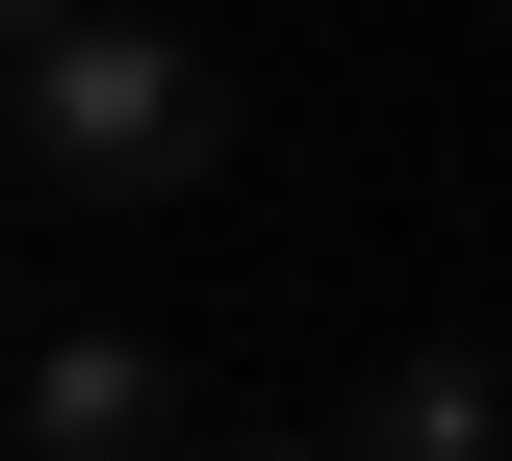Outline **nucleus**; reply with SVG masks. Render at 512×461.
<instances>
[{
	"label": "nucleus",
	"instance_id": "obj_1",
	"mask_svg": "<svg viewBox=\"0 0 512 461\" xmlns=\"http://www.w3.org/2000/svg\"><path fill=\"white\" fill-rule=\"evenodd\" d=\"M205 154H231V77L180 52V26H26V180L52 205H180Z\"/></svg>",
	"mask_w": 512,
	"mask_h": 461
},
{
	"label": "nucleus",
	"instance_id": "obj_2",
	"mask_svg": "<svg viewBox=\"0 0 512 461\" xmlns=\"http://www.w3.org/2000/svg\"><path fill=\"white\" fill-rule=\"evenodd\" d=\"M26 461H180V385H154V333H52L26 385H0Z\"/></svg>",
	"mask_w": 512,
	"mask_h": 461
},
{
	"label": "nucleus",
	"instance_id": "obj_3",
	"mask_svg": "<svg viewBox=\"0 0 512 461\" xmlns=\"http://www.w3.org/2000/svg\"><path fill=\"white\" fill-rule=\"evenodd\" d=\"M487 436H512V385L461 359V333H436V359H384V410H359V461H487Z\"/></svg>",
	"mask_w": 512,
	"mask_h": 461
},
{
	"label": "nucleus",
	"instance_id": "obj_4",
	"mask_svg": "<svg viewBox=\"0 0 512 461\" xmlns=\"http://www.w3.org/2000/svg\"><path fill=\"white\" fill-rule=\"evenodd\" d=\"M205 461H333V436H205Z\"/></svg>",
	"mask_w": 512,
	"mask_h": 461
},
{
	"label": "nucleus",
	"instance_id": "obj_5",
	"mask_svg": "<svg viewBox=\"0 0 512 461\" xmlns=\"http://www.w3.org/2000/svg\"><path fill=\"white\" fill-rule=\"evenodd\" d=\"M0 26H103V0H0Z\"/></svg>",
	"mask_w": 512,
	"mask_h": 461
}]
</instances>
